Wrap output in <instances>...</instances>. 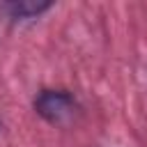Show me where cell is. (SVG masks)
Masks as SVG:
<instances>
[{
  "label": "cell",
  "instance_id": "1",
  "mask_svg": "<svg viewBox=\"0 0 147 147\" xmlns=\"http://www.w3.org/2000/svg\"><path fill=\"white\" fill-rule=\"evenodd\" d=\"M34 108L37 113L51 122V124H62L67 122L74 110H76V101L69 92L64 90H44L37 99H34Z\"/></svg>",
  "mask_w": 147,
  "mask_h": 147
},
{
  "label": "cell",
  "instance_id": "2",
  "mask_svg": "<svg viewBox=\"0 0 147 147\" xmlns=\"http://www.w3.org/2000/svg\"><path fill=\"white\" fill-rule=\"evenodd\" d=\"M53 5L51 2H34V0H21V2H7L2 5V9L9 14V18L14 21H28V18H37L39 14L48 11Z\"/></svg>",
  "mask_w": 147,
  "mask_h": 147
}]
</instances>
